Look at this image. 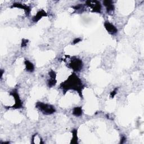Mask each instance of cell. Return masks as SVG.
I'll return each mask as SVG.
<instances>
[{
  "instance_id": "obj_15",
  "label": "cell",
  "mask_w": 144,
  "mask_h": 144,
  "mask_svg": "<svg viewBox=\"0 0 144 144\" xmlns=\"http://www.w3.org/2000/svg\"><path fill=\"white\" fill-rule=\"evenodd\" d=\"M28 42V40H26V39H23L22 41V44H21V46H22V47H25L27 45Z\"/></svg>"
},
{
  "instance_id": "obj_12",
  "label": "cell",
  "mask_w": 144,
  "mask_h": 144,
  "mask_svg": "<svg viewBox=\"0 0 144 144\" xmlns=\"http://www.w3.org/2000/svg\"><path fill=\"white\" fill-rule=\"evenodd\" d=\"M72 133V137L70 143H78V136H77V130L76 129H74L73 131H71Z\"/></svg>"
},
{
  "instance_id": "obj_3",
  "label": "cell",
  "mask_w": 144,
  "mask_h": 144,
  "mask_svg": "<svg viewBox=\"0 0 144 144\" xmlns=\"http://www.w3.org/2000/svg\"><path fill=\"white\" fill-rule=\"evenodd\" d=\"M83 65V64L82 60L77 58H73L69 63V67L73 69L75 72L79 71L82 70Z\"/></svg>"
},
{
  "instance_id": "obj_16",
  "label": "cell",
  "mask_w": 144,
  "mask_h": 144,
  "mask_svg": "<svg viewBox=\"0 0 144 144\" xmlns=\"http://www.w3.org/2000/svg\"><path fill=\"white\" fill-rule=\"evenodd\" d=\"M117 91H118V88H115V89H114L112 92H111L110 95L111 98H113L115 96L116 94V93H117Z\"/></svg>"
},
{
  "instance_id": "obj_14",
  "label": "cell",
  "mask_w": 144,
  "mask_h": 144,
  "mask_svg": "<svg viewBox=\"0 0 144 144\" xmlns=\"http://www.w3.org/2000/svg\"><path fill=\"white\" fill-rule=\"evenodd\" d=\"M49 75L50 77V78H53V79H56V73H55V71L52 70H51L49 72Z\"/></svg>"
},
{
  "instance_id": "obj_21",
  "label": "cell",
  "mask_w": 144,
  "mask_h": 144,
  "mask_svg": "<svg viewBox=\"0 0 144 144\" xmlns=\"http://www.w3.org/2000/svg\"><path fill=\"white\" fill-rule=\"evenodd\" d=\"M10 143V142H1V143Z\"/></svg>"
},
{
  "instance_id": "obj_13",
  "label": "cell",
  "mask_w": 144,
  "mask_h": 144,
  "mask_svg": "<svg viewBox=\"0 0 144 144\" xmlns=\"http://www.w3.org/2000/svg\"><path fill=\"white\" fill-rule=\"evenodd\" d=\"M57 83V81L56 79H53V78H50L47 80V86L49 87H52L55 86Z\"/></svg>"
},
{
  "instance_id": "obj_18",
  "label": "cell",
  "mask_w": 144,
  "mask_h": 144,
  "mask_svg": "<svg viewBox=\"0 0 144 144\" xmlns=\"http://www.w3.org/2000/svg\"><path fill=\"white\" fill-rule=\"evenodd\" d=\"M126 139H126L125 136H123H123L121 137V142H120V143H123L126 141Z\"/></svg>"
},
{
  "instance_id": "obj_9",
  "label": "cell",
  "mask_w": 144,
  "mask_h": 144,
  "mask_svg": "<svg viewBox=\"0 0 144 144\" xmlns=\"http://www.w3.org/2000/svg\"><path fill=\"white\" fill-rule=\"evenodd\" d=\"M103 4L106 7L107 13H110L114 11L115 7L114 5V2L110 0H105L103 1Z\"/></svg>"
},
{
  "instance_id": "obj_1",
  "label": "cell",
  "mask_w": 144,
  "mask_h": 144,
  "mask_svg": "<svg viewBox=\"0 0 144 144\" xmlns=\"http://www.w3.org/2000/svg\"><path fill=\"white\" fill-rule=\"evenodd\" d=\"M60 88L65 94L69 90H74L77 91L81 97H83L82 91L85 88L82 80L75 73H72L68 79L61 83Z\"/></svg>"
},
{
  "instance_id": "obj_17",
  "label": "cell",
  "mask_w": 144,
  "mask_h": 144,
  "mask_svg": "<svg viewBox=\"0 0 144 144\" xmlns=\"http://www.w3.org/2000/svg\"><path fill=\"white\" fill-rule=\"evenodd\" d=\"M73 7L74 8L75 10H80V9H82L83 8V6L82 4H79V5H78L76 6H74Z\"/></svg>"
},
{
  "instance_id": "obj_2",
  "label": "cell",
  "mask_w": 144,
  "mask_h": 144,
  "mask_svg": "<svg viewBox=\"0 0 144 144\" xmlns=\"http://www.w3.org/2000/svg\"><path fill=\"white\" fill-rule=\"evenodd\" d=\"M35 107L45 115H51L55 113L56 109L52 105L37 102L35 104Z\"/></svg>"
},
{
  "instance_id": "obj_20",
  "label": "cell",
  "mask_w": 144,
  "mask_h": 144,
  "mask_svg": "<svg viewBox=\"0 0 144 144\" xmlns=\"http://www.w3.org/2000/svg\"><path fill=\"white\" fill-rule=\"evenodd\" d=\"M4 70L1 69V78H2L3 74H4Z\"/></svg>"
},
{
  "instance_id": "obj_7",
  "label": "cell",
  "mask_w": 144,
  "mask_h": 144,
  "mask_svg": "<svg viewBox=\"0 0 144 144\" xmlns=\"http://www.w3.org/2000/svg\"><path fill=\"white\" fill-rule=\"evenodd\" d=\"M11 8H22L25 11L26 15L29 16L30 13H31V8L29 6L25 5L24 4H20V3H14L11 6Z\"/></svg>"
},
{
  "instance_id": "obj_10",
  "label": "cell",
  "mask_w": 144,
  "mask_h": 144,
  "mask_svg": "<svg viewBox=\"0 0 144 144\" xmlns=\"http://www.w3.org/2000/svg\"><path fill=\"white\" fill-rule=\"evenodd\" d=\"M24 63L25 65V69L27 71L31 72V73H32V72L34 71L35 68L32 62L28 60L25 59Z\"/></svg>"
},
{
  "instance_id": "obj_4",
  "label": "cell",
  "mask_w": 144,
  "mask_h": 144,
  "mask_svg": "<svg viewBox=\"0 0 144 144\" xmlns=\"http://www.w3.org/2000/svg\"><path fill=\"white\" fill-rule=\"evenodd\" d=\"M10 95L14 97L15 100V104L11 107L13 109H21L23 107V103L19 94H18L17 89H14L12 90V91L10 93Z\"/></svg>"
},
{
  "instance_id": "obj_8",
  "label": "cell",
  "mask_w": 144,
  "mask_h": 144,
  "mask_svg": "<svg viewBox=\"0 0 144 144\" xmlns=\"http://www.w3.org/2000/svg\"><path fill=\"white\" fill-rule=\"evenodd\" d=\"M47 16V14L46 13V12L42 9V10L37 12V13L33 17L32 20L33 22L37 23L38 22V21H40L43 17H45Z\"/></svg>"
},
{
  "instance_id": "obj_6",
  "label": "cell",
  "mask_w": 144,
  "mask_h": 144,
  "mask_svg": "<svg viewBox=\"0 0 144 144\" xmlns=\"http://www.w3.org/2000/svg\"><path fill=\"white\" fill-rule=\"evenodd\" d=\"M104 25L106 31L110 34H115L118 32V29H117L115 26L113 24L110 23L109 22H108V21L105 22Z\"/></svg>"
},
{
  "instance_id": "obj_11",
  "label": "cell",
  "mask_w": 144,
  "mask_h": 144,
  "mask_svg": "<svg viewBox=\"0 0 144 144\" xmlns=\"http://www.w3.org/2000/svg\"><path fill=\"white\" fill-rule=\"evenodd\" d=\"M72 114L76 116H80L82 115V109L81 107H75L73 109Z\"/></svg>"
},
{
  "instance_id": "obj_5",
  "label": "cell",
  "mask_w": 144,
  "mask_h": 144,
  "mask_svg": "<svg viewBox=\"0 0 144 144\" xmlns=\"http://www.w3.org/2000/svg\"><path fill=\"white\" fill-rule=\"evenodd\" d=\"M86 5L91 7L93 11L96 13H100L101 11V5L98 1H87Z\"/></svg>"
},
{
  "instance_id": "obj_19",
  "label": "cell",
  "mask_w": 144,
  "mask_h": 144,
  "mask_svg": "<svg viewBox=\"0 0 144 144\" xmlns=\"http://www.w3.org/2000/svg\"><path fill=\"white\" fill-rule=\"evenodd\" d=\"M81 41V40L80 38H76L75 39V40H74V41H73V43L74 44H77V43H78V42H79Z\"/></svg>"
}]
</instances>
